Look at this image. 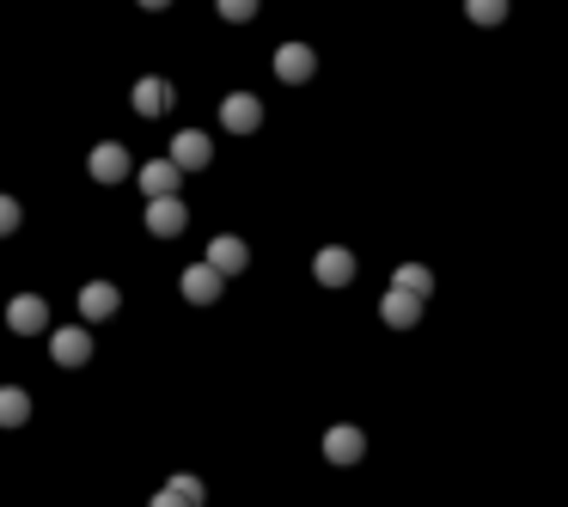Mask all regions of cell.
<instances>
[{
	"label": "cell",
	"mask_w": 568,
	"mask_h": 507,
	"mask_svg": "<svg viewBox=\"0 0 568 507\" xmlns=\"http://www.w3.org/2000/svg\"><path fill=\"white\" fill-rule=\"evenodd\" d=\"M220 123H227V135H257L263 129V98L257 93H227L220 98Z\"/></svg>",
	"instance_id": "obj_1"
},
{
	"label": "cell",
	"mask_w": 568,
	"mask_h": 507,
	"mask_svg": "<svg viewBox=\"0 0 568 507\" xmlns=\"http://www.w3.org/2000/svg\"><path fill=\"white\" fill-rule=\"evenodd\" d=\"M184 227H190L184 196H147V232H154V239H178Z\"/></svg>",
	"instance_id": "obj_2"
},
{
	"label": "cell",
	"mask_w": 568,
	"mask_h": 507,
	"mask_svg": "<svg viewBox=\"0 0 568 507\" xmlns=\"http://www.w3.org/2000/svg\"><path fill=\"white\" fill-rule=\"evenodd\" d=\"M86 171H93L98 184H123L129 171H135V159H129V147H123V141H98V147H93V159H86Z\"/></svg>",
	"instance_id": "obj_3"
},
{
	"label": "cell",
	"mask_w": 568,
	"mask_h": 507,
	"mask_svg": "<svg viewBox=\"0 0 568 507\" xmlns=\"http://www.w3.org/2000/svg\"><path fill=\"white\" fill-rule=\"evenodd\" d=\"M171 166H178V171H202V166H208V159H215V141H208V135H202V129H178V135H171Z\"/></svg>",
	"instance_id": "obj_4"
},
{
	"label": "cell",
	"mask_w": 568,
	"mask_h": 507,
	"mask_svg": "<svg viewBox=\"0 0 568 507\" xmlns=\"http://www.w3.org/2000/svg\"><path fill=\"white\" fill-rule=\"evenodd\" d=\"M129 105H135V117H166V110L178 105V93H171V80L141 74V80H135V93H129Z\"/></svg>",
	"instance_id": "obj_5"
},
{
	"label": "cell",
	"mask_w": 568,
	"mask_h": 507,
	"mask_svg": "<svg viewBox=\"0 0 568 507\" xmlns=\"http://www.w3.org/2000/svg\"><path fill=\"white\" fill-rule=\"evenodd\" d=\"M220 281H227V276H220L215 263H190L184 276H178V288H184L190 306H215V300H220Z\"/></svg>",
	"instance_id": "obj_6"
},
{
	"label": "cell",
	"mask_w": 568,
	"mask_h": 507,
	"mask_svg": "<svg viewBox=\"0 0 568 507\" xmlns=\"http://www.w3.org/2000/svg\"><path fill=\"white\" fill-rule=\"evenodd\" d=\"M312 74H318V56H312L306 44H281L276 49V80L281 86H306Z\"/></svg>",
	"instance_id": "obj_7"
},
{
	"label": "cell",
	"mask_w": 568,
	"mask_h": 507,
	"mask_svg": "<svg viewBox=\"0 0 568 507\" xmlns=\"http://www.w3.org/2000/svg\"><path fill=\"white\" fill-rule=\"evenodd\" d=\"M312 276H318V288H349V281H354V251L324 245L318 257H312Z\"/></svg>",
	"instance_id": "obj_8"
},
{
	"label": "cell",
	"mask_w": 568,
	"mask_h": 507,
	"mask_svg": "<svg viewBox=\"0 0 568 507\" xmlns=\"http://www.w3.org/2000/svg\"><path fill=\"white\" fill-rule=\"evenodd\" d=\"M49 354H56L62 367H86V361H93V337H86V324L56 330V337H49Z\"/></svg>",
	"instance_id": "obj_9"
},
{
	"label": "cell",
	"mask_w": 568,
	"mask_h": 507,
	"mask_svg": "<svg viewBox=\"0 0 568 507\" xmlns=\"http://www.w3.org/2000/svg\"><path fill=\"white\" fill-rule=\"evenodd\" d=\"M7 324H13L19 337H44V330H49V306L37 300V293H19L13 306H7Z\"/></svg>",
	"instance_id": "obj_10"
},
{
	"label": "cell",
	"mask_w": 568,
	"mask_h": 507,
	"mask_svg": "<svg viewBox=\"0 0 568 507\" xmlns=\"http://www.w3.org/2000/svg\"><path fill=\"white\" fill-rule=\"evenodd\" d=\"M208 263H215L220 276H245V263H251V245L239 239V232H220L215 245H208Z\"/></svg>",
	"instance_id": "obj_11"
},
{
	"label": "cell",
	"mask_w": 568,
	"mask_h": 507,
	"mask_svg": "<svg viewBox=\"0 0 568 507\" xmlns=\"http://www.w3.org/2000/svg\"><path fill=\"white\" fill-rule=\"evenodd\" d=\"M379 318L391 324V330H415V318H422V300H415V293H403V288H385Z\"/></svg>",
	"instance_id": "obj_12"
},
{
	"label": "cell",
	"mask_w": 568,
	"mask_h": 507,
	"mask_svg": "<svg viewBox=\"0 0 568 507\" xmlns=\"http://www.w3.org/2000/svg\"><path fill=\"white\" fill-rule=\"evenodd\" d=\"M117 306H123V293L110 288V281H86V288H80V318H86V324L110 318Z\"/></svg>",
	"instance_id": "obj_13"
},
{
	"label": "cell",
	"mask_w": 568,
	"mask_h": 507,
	"mask_svg": "<svg viewBox=\"0 0 568 507\" xmlns=\"http://www.w3.org/2000/svg\"><path fill=\"white\" fill-rule=\"evenodd\" d=\"M361 452H367V434H361V428H349V422L324 434V459H330V464H354Z\"/></svg>",
	"instance_id": "obj_14"
},
{
	"label": "cell",
	"mask_w": 568,
	"mask_h": 507,
	"mask_svg": "<svg viewBox=\"0 0 568 507\" xmlns=\"http://www.w3.org/2000/svg\"><path fill=\"white\" fill-rule=\"evenodd\" d=\"M135 178H141V196H178V178H184V171L171 166V159H147Z\"/></svg>",
	"instance_id": "obj_15"
},
{
	"label": "cell",
	"mask_w": 568,
	"mask_h": 507,
	"mask_svg": "<svg viewBox=\"0 0 568 507\" xmlns=\"http://www.w3.org/2000/svg\"><path fill=\"white\" fill-rule=\"evenodd\" d=\"M32 422V398L19 385H0V428H25Z\"/></svg>",
	"instance_id": "obj_16"
},
{
	"label": "cell",
	"mask_w": 568,
	"mask_h": 507,
	"mask_svg": "<svg viewBox=\"0 0 568 507\" xmlns=\"http://www.w3.org/2000/svg\"><path fill=\"white\" fill-rule=\"evenodd\" d=\"M391 288L415 293V300H428V293H434V269H428V263H403L398 276H391Z\"/></svg>",
	"instance_id": "obj_17"
},
{
	"label": "cell",
	"mask_w": 568,
	"mask_h": 507,
	"mask_svg": "<svg viewBox=\"0 0 568 507\" xmlns=\"http://www.w3.org/2000/svg\"><path fill=\"white\" fill-rule=\"evenodd\" d=\"M464 19H471V25H501L507 0H464Z\"/></svg>",
	"instance_id": "obj_18"
},
{
	"label": "cell",
	"mask_w": 568,
	"mask_h": 507,
	"mask_svg": "<svg viewBox=\"0 0 568 507\" xmlns=\"http://www.w3.org/2000/svg\"><path fill=\"white\" fill-rule=\"evenodd\" d=\"M166 490H178L190 507H202V502H208V490H202V476H190V471H178V476L166 483Z\"/></svg>",
	"instance_id": "obj_19"
},
{
	"label": "cell",
	"mask_w": 568,
	"mask_h": 507,
	"mask_svg": "<svg viewBox=\"0 0 568 507\" xmlns=\"http://www.w3.org/2000/svg\"><path fill=\"white\" fill-rule=\"evenodd\" d=\"M215 7H220L227 25H251V19H257V0H215Z\"/></svg>",
	"instance_id": "obj_20"
},
{
	"label": "cell",
	"mask_w": 568,
	"mask_h": 507,
	"mask_svg": "<svg viewBox=\"0 0 568 507\" xmlns=\"http://www.w3.org/2000/svg\"><path fill=\"white\" fill-rule=\"evenodd\" d=\"M19 220H25V208H19V196H0V239H13Z\"/></svg>",
	"instance_id": "obj_21"
},
{
	"label": "cell",
	"mask_w": 568,
	"mask_h": 507,
	"mask_svg": "<svg viewBox=\"0 0 568 507\" xmlns=\"http://www.w3.org/2000/svg\"><path fill=\"white\" fill-rule=\"evenodd\" d=\"M147 507H190V502H184V495H178V490H159V495H154V502H147Z\"/></svg>",
	"instance_id": "obj_22"
},
{
	"label": "cell",
	"mask_w": 568,
	"mask_h": 507,
	"mask_svg": "<svg viewBox=\"0 0 568 507\" xmlns=\"http://www.w3.org/2000/svg\"><path fill=\"white\" fill-rule=\"evenodd\" d=\"M141 7H147V13H166V7H171V0H141Z\"/></svg>",
	"instance_id": "obj_23"
}]
</instances>
